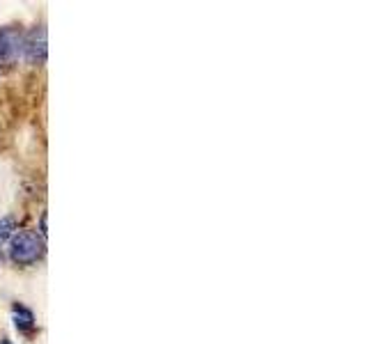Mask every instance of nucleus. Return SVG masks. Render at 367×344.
I'll use <instances>...</instances> for the list:
<instances>
[{
    "label": "nucleus",
    "mask_w": 367,
    "mask_h": 344,
    "mask_svg": "<svg viewBox=\"0 0 367 344\" xmlns=\"http://www.w3.org/2000/svg\"><path fill=\"white\" fill-rule=\"evenodd\" d=\"M44 253H46V241L37 230H16L7 248V255L16 266L37 264Z\"/></svg>",
    "instance_id": "obj_1"
},
{
    "label": "nucleus",
    "mask_w": 367,
    "mask_h": 344,
    "mask_svg": "<svg viewBox=\"0 0 367 344\" xmlns=\"http://www.w3.org/2000/svg\"><path fill=\"white\" fill-rule=\"evenodd\" d=\"M21 53L28 65H41L46 60V30H44V25L32 28L21 39Z\"/></svg>",
    "instance_id": "obj_2"
},
{
    "label": "nucleus",
    "mask_w": 367,
    "mask_h": 344,
    "mask_svg": "<svg viewBox=\"0 0 367 344\" xmlns=\"http://www.w3.org/2000/svg\"><path fill=\"white\" fill-rule=\"evenodd\" d=\"M21 34L12 28H0V65H14L21 55Z\"/></svg>",
    "instance_id": "obj_3"
},
{
    "label": "nucleus",
    "mask_w": 367,
    "mask_h": 344,
    "mask_svg": "<svg viewBox=\"0 0 367 344\" xmlns=\"http://www.w3.org/2000/svg\"><path fill=\"white\" fill-rule=\"evenodd\" d=\"M12 322H14V329L19 331V335H23V338H32V335L37 333L34 312L30 307H25L23 303L12 305Z\"/></svg>",
    "instance_id": "obj_4"
},
{
    "label": "nucleus",
    "mask_w": 367,
    "mask_h": 344,
    "mask_svg": "<svg viewBox=\"0 0 367 344\" xmlns=\"http://www.w3.org/2000/svg\"><path fill=\"white\" fill-rule=\"evenodd\" d=\"M14 232H16V220L12 216L0 218V246L10 244V239L14 237Z\"/></svg>",
    "instance_id": "obj_5"
},
{
    "label": "nucleus",
    "mask_w": 367,
    "mask_h": 344,
    "mask_svg": "<svg viewBox=\"0 0 367 344\" xmlns=\"http://www.w3.org/2000/svg\"><path fill=\"white\" fill-rule=\"evenodd\" d=\"M39 234L46 239V211H44L41 218H39Z\"/></svg>",
    "instance_id": "obj_6"
},
{
    "label": "nucleus",
    "mask_w": 367,
    "mask_h": 344,
    "mask_svg": "<svg viewBox=\"0 0 367 344\" xmlns=\"http://www.w3.org/2000/svg\"><path fill=\"white\" fill-rule=\"evenodd\" d=\"M0 344H12V340H7V338H3V340H0Z\"/></svg>",
    "instance_id": "obj_7"
}]
</instances>
